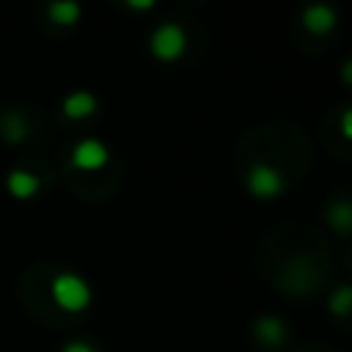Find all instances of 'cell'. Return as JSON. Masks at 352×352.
I'll return each instance as SVG.
<instances>
[{
	"mask_svg": "<svg viewBox=\"0 0 352 352\" xmlns=\"http://www.w3.org/2000/svg\"><path fill=\"white\" fill-rule=\"evenodd\" d=\"M50 292H52L55 305L69 311V314H80V311H85L91 305V286L80 275H74V272L55 275Z\"/></svg>",
	"mask_w": 352,
	"mask_h": 352,
	"instance_id": "obj_1",
	"label": "cell"
},
{
	"mask_svg": "<svg viewBox=\"0 0 352 352\" xmlns=\"http://www.w3.org/2000/svg\"><path fill=\"white\" fill-rule=\"evenodd\" d=\"M187 50V33L176 22H165L151 33V52L160 60H179Z\"/></svg>",
	"mask_w": 352,
	"mask_h": 352,
	"instance_id": "obj_2",
	"label": "cell"
},
{
	"mask_svg": "<svg viewBox=\"0 0 352 352\" xmlns=\"http://www.w3.org/2000/svg\"><path fill=\"white\" fill-rule=\"evenodd\" d=\"M248 190H250L256 198L270 201V198H275V195L283 192V179H280V173H278L272 165L256 162V165L248 170Z\"/></svg>",
	"mask_w": 352,
	"mask_h": 352,
	"instance_id": "obj_3",
	"label": "cell"
},
{
	"mask_svg": "<svg viewBox=\"0 0 352 352\" xmlns=\"http://www.w3.org/2000/svg\"><path fill=\"white\" fill-rule=\"evenodd\" d=\"M107 157L110 154L99 140L85 138L72 148V168H77V170H99L107 162Z\"/></svg>",
	"mask_w": 352,
	"mask_h": 352,
	"instance_id": "obj_4",
	"label": "cell"
},
{
	"mask_svg": "<svg viewBox=\"0 0 352 352\" xmlns=\"http://www.w3.org/2000/svg\"><path fill=\"white\" fill-rule=\"evenodd\" d=\"M96 107H99V102H96V96L88 94V91H74V94H69V96L63 99V104H60V110H63V116H66L69 121L88 118V116L96 113Z\"/></svg>",
	"mask_w": 352,
	"mask_h": 352,
	"instance_id": "obj_5",
	"label": "cell"
},
{
	"mask_svg": "<svg viewBox=\"0 0 352 352\" xmlns=\"http://www.w3.org/2000/svg\"><path fill=\"white\" fill-rule=\"evenodd\" d=\"M253 336L264 346H280L286 341V324L278 316H258L253 322Z\"/></svg>",
	"mask_w": 352,
	"mask_h": 352,
	"instance_id": "obj_6",
	"label": "cell"
},
{
	"mask_svg": "<svg viewBox=\"0 0 352 352\" xmlns=\"http://www.w3.org/2000/svg\"><path fill=\"white\" fill-rule=\"evenodd\" d=\"M336 11L330 8V6H311V8H305L302 11V25H305V30H311V33H316V36H324V33H330L333 28H336Z\"/></svg>",
	"mask_w": 352,
	"mask_h": 352,
	"instance_id": "obj_7",
	"label": "cell"
},
{
	"mask_svg": "<svg viewBox=\"0 0 352 352\" xmlns=\"http://www.w3.org/2000/svg\"><path fill=\"white\" fill-rule=\"evenodd\" d=\"M6 184H8V192L14 198H19V201H28V198H33L38 192V176L30 173V170H25V168L11 170L8 179H6Z\"/></svg>",
	"mask_w": 352,
	"mask_h": 352,
	"instance_id": "obj_8",
	"label": "cell"
},
{
	"mask_svg": "<svg viewBox=\"0 0 352 352\" xmlns=\"http://www.w3.org/2000/svg\"><path fill=\"white\" fill-rule=\"evenodd\" d=\"M80 6L74 3V0H60V3H52L50 6V19L55 22V25H60V28H72V25H77L80 22Z\"/></svg>",
	"mask_w": 352,
	"mask_h": 352,
	"instance_id": "obj_9",
	"label": "cell"
},
{
	"mask_svg": "<svg viewBox=\"0 0 352 352\" xmlns=\"http://www.w3.org/2000/svg\"><path fill=\"white\" fill-rule=\"evenodd\" d=\"M333 228H338L341 234L344 231H349V226H352V212H349V206L346 204H338V206H333L330 209V220H327Z\"/></svg>",
	"mask_w": 352,
	"mask_h": 352,
	"instance_id": "obj_10",
	"label": "cell"
},
{
	"mask_svg": "<svg viewBox=\"0 0 352 352\" xmlns=\"http://www.w3.org/2000/svg\"><path fill=\"white\" fill-rule=\"evenodd\" d=\"M349 305H352V300H349V289L341 286V289L330 297V311H333L336 316H346V314H349Z\"/></svg>",
	"mask_w": 352,
	"mask_h": 352,
	"instance_id": "obj_11",
	"label": "cell"
},
{
	"mask_svg": "<svg viewBox=\"0 0 352 352\" xmlns=\"http://www.w3.org/2000/svg\"><path fill=\"white\" fill-rule=\"evenodd\" d=\"M6 138H8V140H22V138H25V121H19L16 113H11V116L6 118Z\"/></svg>",
	"mask_w": 352,
	"mask_h": 352,
	"instance_id": "obj_12",
	"label": "cell"
},
{
	"mask_svg": "<svg viewBox=\"0 0 352 352\" xmlns=\"http://www.w3.org/2000/svg\"><path fill=\"white\" fill-rule=\"evenodd\" d=\"M60 352H96L91 344H85V341H69Z\"/></svg>",
	"mask_w": 352,
	"mask_h": 352,
	"instance_id": "obj_13",
	"label": "cell"
},
{
	"mask_svg": "<svg viewBox=\"0 0 352 352\" xmlns=\"http://www.w3.org/2000/svg\"><path fill=\"white\" fill-rule=\"evenodd\" d=\"M126 8H135V11H148V8H154V0H126Z\"/></svg>",
	"mask_w": 352,
	"mask_h": 352,
	"instance_id": "obj_14",
	"label": "cell"
},
{
	"mask_svg": "<svg viewBox=\"0 0 352 352\" xmlns=\"http://www.w3.org/2000/svg\"><path fill=\"white\" fill-rule=\"evenodd\" d=\"M341 135L344 138H352V113L344 110V118H341Z\"/></svg>",
	"mask_w": 352,
	"mask_h": 352,
	"instance_id": "obj_15",
	"label": "cell"
}]
</instances>
